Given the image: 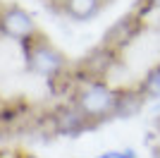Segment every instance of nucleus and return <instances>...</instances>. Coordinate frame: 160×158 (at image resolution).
<instances>
[{
    "mask_svg": "<svg viewBox=\"0 0 160 158\" xmlns=\"http://www.w3.org/2000/svg\"><path fill=\"white\" fill-rule=\"evenodd\" d=\"M48 122H50V132L60 134V137H79L86 129H93L91 122L81 115V110L72 101L69 103H60L58 108H53L50 115H48Z\"/></svg>",
    "mask_w": 160,
    "mask_h": 158,
    "instance_id": "4",
    "label": "nucleus"
},
{
    "mask_svg": "<svg viewBox=\"0 0 160 158\" xmlns=\"http://www.w3.org/2000/svg\"><path fill=\"white\" fill-rule=\"evenodd\" d=\"M139 91L143 93L146 101H160V62L153 65L151 70H146V74L141 77L139 84Z\"/></svg>",
    "mask_w": 160,
    "mask_h": 158,
    "instance_id": "8",
    "label": "nucleus"
},
{
    "mask_svg": "<svg viewBox=\"0 0 160 158\" xmlns=\"http://www.w3.org/2000/svg\"><path fill=\"white\" fill-rule=\"evenodd\" d=\"M96 158H115V156H112V151H105V153H100V156H96Z\"/></svg>",
    "mask_w": 160,
    "mask_h": 158,
    "instance_id": "12",
    "label": "nucleus"
},
{
    "mask_svg": "<svg viewBox=\"0 0 160 158\" xmlns=\"http://www.w3.org/2000/svg\"><path fill=\"white\" fill-rule=\"evenodd\" d=\"M115 158H136V151L134 149H120V151H112Z\"/></svg>",
    "mask_w": 160,
    "mask_h": 158,
    "instance_id": "9",
    "label": "nucleus"
},
{
    "mask_svg": "<svg viewBox=\"0 0 160 158\" xmlns=\"http://www.w3.org/2000/svg\"><path fill=\"white\" fill-rule=\"evenodd\" d=\"M141 31V14L134 10V12H127L124 17L115 22L110 29H108L105 39H103V46L112 48L115 53H120L122 48H127Z\"/></svg>",
    "mask_w": 160,
    "mask_h": 158,
    "instance_id": "5",
    "label": "nucleus"
},
{
    "mask_svg": "<svg viewBox=\"0 0 160 158\" xmlns=\"http://www.w3.org/2000/svg\"><path fill=\"white\" fill-rule=\"evenodd\" d=\"M117 98H120V86H112L108 79H81L69 101L81 110L91 127H96L115 118Z\"/></svg>",
    "mask_w": 160,
    "mask_h": 158,
    "instance_id": "1",
    "label": "nucleus"
},
{
    "mask_svg": "<svg viewBox=\"0 0 160 158\" xmlns=\"http://www.w3.org/2000/svg\"><path fill=\"white\" fill-rule=\"evenodd\" d=\"M24 62H27V70L38 77H46V79H53L58 74H65L69 72V60L67 55L60 50L58 46H53L50 41L38 34L33 36L29 43H24Z\"/></svg>",
    "mask_w": 160,
    "mask_h": 158,
    "instance_id": "2",
    "label": "nucleus"
},
{
    "mask_svg": "<svg viewBox=\"0 0 160 158\" xmlns=\"http://www.w3.org/2000/svg\"><path fill=\"white\" fill-rule=\"evenodd\" d=\"M155 137H158V141H155L153 151H155V158H160V120H158V127H155Z\"/></svg>",
    "mask_w": 160,
    "mask_h": 158,
    "instance_id": "11",
    "label": "nucleus"
},
{
    "mask_svg": "<svg viewBox=\"0 0 160 158\" xmlns=\"http://www.w3.org/2000/svg\"><path fill=\"white\" fill-rule=\"evenodd\" d=\"M148 101L143 98V93L139 91V86H120V98H117V113L115 118H132Z\"/></svg>",
    "mask_w": 160,
    "mask_h": 158,
    "instance_id": "7",
    "label": "nucleus"
},
{
    "mask_svg": "<svg viewBox=\"0 0 160 158\" xmlns=\"http://www.w3.org/2000/svg\"><path fill=\"white\" fill-rule=\"evenodd\" d=\"M38 24L33 19V14L27 7L17 5V3H7L0 5V36L14 41V43H29L33 36H38Z\"/></svg>",
    "mask_w": 160,
    "mask_h": 158,
    "instance_id": "3",
    "label": "nucleus"
},
{
    "mask_svg": "<svg viewBox=\"0 0 160 158\" xmlns=\"http://www.w3.org/2000/svg\"><path fill=\"white\" fill-rule=\"evenodd\" d=\"M105 3L108 0H60L58 7L72 22H91L93 17L100 14V10L105 7Z\"/></svg>",
    "mask_w": 160,
    "mask_h": 158,
    "instance_id": "6",
    "label": "nucleus"
},
{
    "mask_svg": "<svg viewBox=\"0 0 160 158\" xmlns=\"http://www.w3.org/2000/svg\"><path fill=\"white\" fill-rule=\"evenodd\" d=\"M141 5H146V10H160V0H139Z\"/></svg>",
    "mask_w": 160,
    "mask_h": 158,
    "instance_id": "10",
    "label": "nucleus"
},
{
    "mask_svg": "<svg viewBox=\"0 0 160 158\" xmlns=\"http://www.w3.org/2000/svg\"><path fill=\"white\" fill-rule=\"evenodd\" d=\"M22 158H38V156H22Z\"/></svg>",
    "mask_w": 160,
    "mask_h": 158,
    "instance_id": "13",
    "label": "nucleus"
}]
</instances>
